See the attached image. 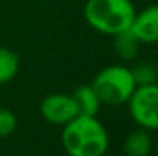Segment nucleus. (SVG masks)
Here are the masks:
<instances>
[{
    "label": "nucleus",
    "mask_w": 158,
    "mask_h": 156,
    "mask_svg": "<svg viewBox=\"0 0 158 156\" xmlns=\"http://www.w3.org/2000/svg\"><path fill=\"white\" fill-rule=\"evenodd\" d=\"M132 119L144 130H158V83L137 86L127 101Z\"/></svg>",
    "instance_id": "obj_4"
},
{
    "label": "nucleus",
    "mask_w": 158,
    "mask_h": 156,
    "mask_svg": "<svg viewBox=\"0 0 158 156\" xmlns=\"http://www.w3.org/2000/svg\"><path fill=\"white\" fill-rule=\"evenodd\" d=\"M42 116L54 126H66L75 116H78V109L72 95L68 94H51L40 103Z\"/></svg>",
    "instance_id": "obj_5"
},
{
    "label": "nucleus",
    "mask_w": 158,
    "mask_h": 156,
    "mask_svg": "<svg viewBox=\"0 0 158 156\" xmlns=\"http://www.w3.org/2000/svg\"><path fill=\"white\" fill-rule=\"evenodd\" d=\"M134 81L137 86H146V84H154L158 80V69L155 64L151 63H141L131 69Z\"/></svg>",
    "instance_id": "obj_11"
},
{
    "label": "nucleus",
    "mask_w": 158,
    "mask_h": 156,
    "mask_svg": "<svg viewBox=\"0 0 158 156\" xmlns=\"http://www.w3.org/2000/svg\"><path fill=\"white\" fill-rule=\"evenodd\" d=\"M155 153H157V156H158V144H157V149H155Z\"/></svg>",
    "instance_id": "obj_13"
},
{
    "label": "nucleus",
    "mask_w": 158,
    "mask_h": 156,
    "mask_svg": "<svg viewBox=\"0 0 158 156\" xmlns=\"http://www.w3.org/2000/svg\"><path fill=\"white\" fill-rule=\"evenodd\" d=\"M20 67V60L15 52L0 46V84L11 81Z\"/></svg>",
    "instance_id": "obj_10"
},
{
    "label": "nucleus",
    "mask_w": 158,
    "mask_h": 156,
    "mask_svg": "<svg viewBox=\"0 0 158 156\" xmlns=\"http://www.w3.org/2000/svg\"><path fill=\"white\" fill-rule=\"evenodd\" d=\"M123 149L126 156H148L152 150L151 135L148 133V130L138 129L127 135Z\"/></svg>",
    "instance_id": "obj_8"
},
{
    "label": "nucleus",
    "mask_w": 158,
    "mask_h": 156,
    "mask_svg": "<svg viewBox=\"0 0 158 156\" xmlns=\"http://www.w3.org/2000/svg\"><path fill=\"white\" fill-rule=\"evenodd\" d=\"M61 144L69 156H103L109 136L97 116L78 115L63 126Z\"/></svg>",
    "instance_id": "obj_1"
},
{
    "label": "nucleus",
    "mask_w": 158,
    "mask_h": 156,
    "mask_svg": "<svg viewBox=\"0 0 158 156\" xmlns=\"http://www.w3.org/2000/svg\"><path fill=\"white\" fill-rule=\"evenodd\" d=\"M135 17V6L131 0H88L85 18L100 34L117 35L131 29Z\"/></svg>",
    "instance_id": "obj_2"
},
{
    "label": "nucleus",
    "mask_w": 158,
    "mask_h": 156,
    "mask_svg": "<svg viewBox=\"0 0 158 156\" xmlns=\"http://www.w3.org/2000/svg\"><path fill=\"white\" fill-rule=\"evenodd\" d=\"M131 31L140 43H158V3L135 12Z\"/></svg>",
    "instance_id": "obj_6"
},
{
    "label": "nucleus",
    "mask_w": 158,
    "mask_h": 156,
    "mask_svg": "<svg viewBox=\"0 0 158 156\" xmlns=\"http://www.w3.org/2000/svg\"><path fill=\"white\" fill-rule=\"evenodd\" d=\"M72 98L75 101V106L78 109V115H86V116H97L102 101L98 95L95 94L94 87L91 84L80 86L74 90Z\"/></svg>",
    "instance_id": "obj_7"
},
{
    "label": "nucleus",
    "mask_w": 158,
    "mask_h": 156,
    "mask_svg": "<svg viewBox=\"0 0 158 156\" xmlns=\"http://www.w3.org/2000/svg\"><path fill=\"white\" fill-rule=\"evenodd\" d=\"M140 45L141 43L132 34L131 29L123 31V32L114 35V49H115V54L121 60H124V61H131V60H134L138 55Z\"/></svg>",
    "instance_id": "obj_9"
},
{
    "label": "nucleus",
    "mask_w": 158,
    "mask_h": 156,
    "mask_svg": "<svg viewBox=\"0 0 158 156\" xmlns=\"http://www.w3.org/2000/svg\"><path fill=\"white\" fill-rule=\"evenodd\" d=\"M91 86L98 95L102 104L120 106L129 101L137 84L132 72L123 64H112L103 67L92 80Z\"/></svg>",
    "instance_id": "obj_3"
},
{
    "label": "nucleus",
    "mask_w": 158,
    "mask_h": 156,
    "mask_svg": "<svg viewBox=\"0 0 158 156\" xmlns=\"http://www.w3.org/2000/svg\"><path fill=\"white\" fill-rule=\"evenodd\" d=\"M17 127L15 115L5 107H0V138L9 136Z\"/></svg>",
    "instance_id": "obj_12"
}]
</instances>
